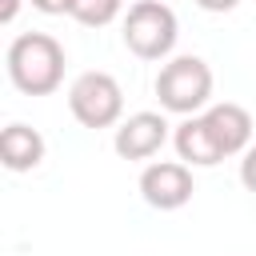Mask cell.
<instances>
[{
	"instance_id": "9c48e42d",
	"label": "cell",
	"mask_w": 256,
	"mask_h": 256,
	"mask_svg": "<svg viewBox=\"0 0 256 256\" xmlns=\"http://www.w3.org/2000/svg\"><path fill=\"white\" fill-rule=\"evenodd\" d=\"M0 160L8 172H32L44 160V136L28 124H8L0 132Z\"/></svg>"
},
{
	"instance_id": "6da1fadb",
	"label": "cell",
	"mask_w": 256,
	"mask_h": 256,
	"mask_svg": "<svg viewBox=\"0 0 256 256\" xmlns=\"http://www.w3.org/2000/svg\"><path fill=\"white\" fill-rule=\"evenodd\" d=\"M4 64H8V80H12L16 92H24V96H48V92L60 88L68 56H64L60 40L48 36V32H20L8 44Z\"/></svg>"
},
{
	"instance_id": "8fae6325",
	"label": "cell",
	"mask_w": 256,
	"mask_h": 256,
	"mask_svg": "<svg viewBox=\"0 0 256 256\" xmlns=\"http://www.w3.org/2000/svg\"><path fill=\"white\" fill-rule=\"evenodd\" d=\"M240 184H244L248 192H256V144H248V152H244V160H240Z\"/></svg>"
},
{
	"instance_id": "5bb4252c",
	"label": "cell",
	"mask_w": 256,
	"mask_h": 256,
	"mask_svg": "<svg viewBox=\"0 0 256 256\" xmlns=\"http://www.w3.org/2000/svg\"><path fill=\"white\" fill-rule=\"evenodd\" d=\"M16 8H20V0H0V24H12Z\"/></svg>"
},
{
	"instance_id": "30bf717a",
	"label": "cell",
	"mask_w": 256,
	"mask_h": 256,
	"mask_svg": "<svg viewBox=\"0 0 256 256\" xmlns=\"http://www.w3.org/2000/svg\"><path fill=\"white\" fill-rule=\"evenodd\" d=\"M124 12V0H72V20L84 28H104Z\"/></svg>"
},
{
	"instance_id": "ba28073f",
	"label": "cell",
	"mask_w": 256,
	"mask_h": 256,
	"mask_svg": "<svg viewBox=\"0 0 256 256\" xmlns=\"http://www.w3.org/2000/svg\"><path fill=\"white\" fill-rule=\"evenodd\" d=\"M172 144H176V156L184 164H192V168H212V164L224 160L212 132H208V124H204V116H184L176 124V132H172Z\"/></svg>"
},
{
	"instance_id": "4fadbf2b",
	"label": "cell",
	"mask_w": 256,
	"mask_h": 256,
	"mask_svg": "<svg viewBox=\"0 0 256 256\" xmlns=\"http://www.w3.org/2000/svg\"><path fill=\"white\" fill-rule=\"evenodd\" d=\"M196 4H200L204 12H232L240 0H196Z\"/></svg>"
},
{
	"instance_id": "277c9868",
	"label": "cell",
	"mask_w": 256,
	"mask_h": 256,
	"mask_svg": "<svg viewBox=\"0 0 256 256\" xmlns=\"http://www.w3.org/2000/svg\"><path fill=\"white\" fill-rule=\"evenodd\" d=\"M68 108L84 128H112L124 116V92L112 72H80L68 88Z\"/></svg>"
},
{
	"instance_id": "8992f818",
	"label": "cell",
	"mask_w": 256,
	"mask_h": 256,
	"mask_svg": "<svg viewBox=\"0 0 256 256\" xmlns=\"http://www.w3.org/2000/svg\"><path fill=\"white\" fill-rule=\"evenodd\" d=\"M168 140V120L160 112H132L128 120H120L112 148L120 160H152Z\"/></svg>"
},
{
	"instance_id": "5b68a950",
	"label": "cell",
	"mask_w": 256,
	"mask_h": 256,
	"mask_svg": "<svg viewBox=\"0 0 256 256\" xmlns=\"http://www.w3.org/2000/svg\"><path fill=\"white\" fill-rule=\"evenodd\" d=\"M192 192H196V180H192V164L184 160H156L140 172V196L148 208L176 212L192 200Z\"/></svg>"
},
{
	"instance_id": "7c38bea8",
	"label": "cell",
	"mask_w": 256,
	"mask_h": 256,
	"mask_svg": "<svg viewBox=\"0 0 256 256\" xmlns=\"http://www.w3.org/2000/svg\"><path fill=\"white\" fill-rule=\"evenodd\" d=\"M36 12H44V16H64V12H72V0H28Z\"/></svg>"
},
{
	"instance_id": "3957f363",
	"label": "cell",
	"mask_w": 256,
	"mask_h": 256,
	"mask_svg": "<svg viewBox=\"0 0 256 256\" xmlns=\"http://www.w3.org/2000/svg\"><path fill=\"white\" fill-rule=\"evenodd\" d=\"M180 36L176 12L164 0H136L124 16V48L140 60H164L172 56Z\"/></svg>"
},
{
	"instance_id": "52a82bcc",
	"label": "cell",
	"mask_w": 256,
	"mask_h": 256,
	"mask_svg": "<svg viewBox=\"0 0 256 256\" xmlns=\"http://www.w3.org/2000/svg\"><path fill=\"white\" fill-rule=\"evenodd\" d=\"M200 116H204V124H208L220 156H240V152H248V144H252V116H248V108L224 100V104H208Z\"/></svg>"
},
{
	"instance_id": "7a4b0ae2",
	"label": "cell",
	"mask_w": 256,
	"mask_h": 256,
	"mask_svg": "<svg viewBox=\"0 0 256 256\" xmlns=\"http://www.w3.org/2000/svg\"><path fill=\"white\" fill-rule=\"evenodd\" d=\"M156 100L172 116H196L212 100V68L200 56H172L156 72Z\"/></svg>"
}]
</instances>
